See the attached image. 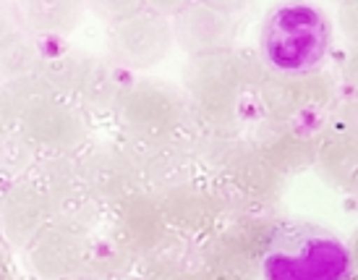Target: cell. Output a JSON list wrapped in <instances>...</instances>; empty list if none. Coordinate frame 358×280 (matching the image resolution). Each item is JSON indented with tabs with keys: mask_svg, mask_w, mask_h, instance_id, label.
<instances>
[{
	"mask_svg": "<svg viewBox=\"0 0 358 280\" xmlns=\"http://www.w3.org/2000/svg\"><path fill=\"white\" fill-rule=\"evenodd\" d=\"M48 204H50L52 225L66 228L71 233H79V236H90L92 230L100 225L102 207H105L84 183H76V186L50 194Z\"/></svg>",
	"mask_w": 358,
	"mask_h": 280,
	"instance_id": "20",
	"label": "cell"
},
{
	"mask_svg": "<svg viewBox=\"0 0 358 280\" xmlns=\"http://www.w3.org/2000/svg\"><path fill=\"white\" fill-rule=\"evenodd\" d=\"M131 71L118 66L115 60H110L108 55H90V66L84 74V81L79 87V97L84 108H90L94 113H118L120 102L126 97V92L131 90Z\"/></svg>",
	"mask_w": 358,
	"mask_h": 280,
	"instance_id": "17",
	"label": "cell"
},
{
	"mask_svg": "<svg viewBox=\"0 0 358 280\" xmlns=\"http://www.w3.org/2000/svg\"><path fill=\"white\" fill-rule=\"evenodd\" d=\"M338 24H340V31H343L350 42L358 45V0H348V3L340 6Z\"/></svg>",
	"mask_w": 358,
	"mask_h": 280,
	"instance_id": "29",
	"label": "cell"
},
{
	"mask_svg": "<svg viewBox=\"0 0 358 280\" xmlns=\"http://www.w3.org/2000/svg\"><path fill=\"white\" fill-rule=\"evenodd\" d=\"M264 55L257 50H220L189 58L183 69V90L189 108L196 115L217 123H238V108L243 97L262 90L269 76Z\"/></svg>",
	"mask_w": 358,
	"mask_h": 280,
	"instance_id": "1",
	"label": "cell"
},
{
	"mask_svg": "<svg viewBox=\"0 0 358 280\" xmlns=\"http://www.w3.org/2000/svg\"><path fill=\"white\" fill-rule=\"evenodd\" d=\"M176 42L170 19L159 16L150 6L129 19L110 24L105 34L108 58L115 60L126 71H147L168 58Z\"/></svg>",
	"mask_w": 358,
	"mask_h": 280,
	"instance_id": "5",
	"label": "cell"
},
{
	"mask_svg": "<svg viewBox=\"0 0 358 280\" xmlns=\"http://www.w3.org/2000/svg\"><path fill=\"white\" fill-rule=\"evenodd\" d=\"M147 3H139V0H94L90 3V8L100 16L102 21H108L110 24H118V21L129 19L134 13H139Z\"/></svg>",
	"mask_w": 358,
	"mask_h": 280,
	"instance_id": "28",
	"label": "cell"
},
{
	"mask_svg": "<svg viewBox=\"0 0 358 280\" xmlns=\"http://www.w3.org/2000/svg\"><path fill=\"white\" fill-rule=\"evenodd\" d=\"M21 29L40 40H63L79 27L84 3L79 0H21L16 6Z\"/></svg>",
	"mask_w": 358,
	"mask_h": 280,
	"instance_id": "18",
	"label": "cell"
},
{
	"mask_svg": "<svg viewBox=\"0 0 358 280\" xmlns=\"http://www.w3.org/2000/svg\"><path fill=\"white\" fill-rule=\"evenodd\" d=\"M42 158V150L29 139V134L21 126H6L3 129V141H0V165L3 176L10 178V183L24 181L31 176Z\"/></svg>",
	"mask_w": 358,
	"mask_h": 280,
	"instance_id": "23",
	"label": "cell"
},
{
	"mask_svg": "<svg viewBox=\"0 0 358 280\" xmlns=\"http://www.w3.org/2000/svg\"><path fill=\"white\" fill-rule=\"evenodd\" d=\"M257 147L275 162V168L282 176L317 168L319 136L303 126H296V123L269 120V131L257 141Z\"/></svg>",
	"mask_w": 358,
	"mask_h": 280,
	"instance_id": "16",
	"label": "cell"
},
{
	"mask_svg": "<svg viewBox=\"0 0 358 280\" xmlns=\"http://www.w3.org/2000/svg\"><path fill=\"white\" fill-rule=\"evenodd\" d=\"M50 225L48 194L29 178L10 183L3 194V230L10 246L29 249V244Z\"/></svg>",
	"mask_w": 358,
	"mask_h": 280,
	"instance_id": "14",
	"label": "cell"
},
{
	"mask_svg": "<svg viewBox=\"0 0 358 280\" xmlns=\"http://www.w3.org/2000/svg\"><path fill=\"white\" fill-rule=\"evenodd\" d=\"M173 233L168 228L159 197L152 191H139L113 207L110 223V246L118 249L126 260L147 262Z\"/></svg>",
	"mask_w": 358,
	"mask_h": 280,
	"instance_id": "6",
	"label": "cell"
},
{
	"mask_svg": "<svg viewBox=\"0 0 358 280\" xmlns=\"http://www.w3.org/2000/svg\"><path fill=\"white\" fill-rule=\"evenodd\" d=\"M257 97L269 120L303 126L308 118H317V115L327 118L332 105L338 102V92L332 79L322 71H308V74L269 71Z\"/></svg>",
	"mask_w": 358,
	"mask_h": 280,
	"instance_id": "4",
	"label": "cell"
},
{
	"mask_svg": "<svg viewBox=\"0 0 358 280\" xmlns=\"http://www.w3.org/2000/svg\"><path fill=\"white\" fill-rule=\"evenodd\" d=\"M42 152H79L87 141V123L66 97H50L19 123Z\"/></svg>",
	"mask_w": 358,
	"mask_h": 280,
	"instance_id": "11",
	"label": "cell"
},
{
	"mask_svg": "<svg viewBox=\"0 0 358 280\" xmlns=\"http://www.w3.org/2000/svg\"><path fill=\"white\" fill-rule=\"evenodd\" d=\"M29 181L48 197L60 189L76 186L81 183V155L79 152H42Z\"/></svg>",
	"mask_w": 358,
	"mask_h": 280,
	"instance_id": "25",
	"label": "cell"
},
{
	"mask_svg": "<svg viewBox=\"0 0 358 280\" xmlns=\"http://www.w3.org/2000/svg\"><path fill=\"white\" fill-rule=\"evenodd\" d=\"M343 81L348 84L353 94H358V45L343 60Z\"/></svg>",
	"mask_w": 358,
	"mask_h": 280,
	"instance_id": "30",
	"label": "cell"
},
{
	"mask_svg": "<svg viewBox=\"0 0 358 280\" xmlns=\"http://www.w3.org/2000/svg\"><path fill=\"white\" fill-rule=\"evenodd\" d=\"M159 204L170 233L178 239L204 241L225 225V212L220 207L212 186H201L199 181L162 194Z\"/></svg>",
	"mask_w": 358,
	"mask_h": 280,
	"instance_id": "10",
	"label": "cell"
},
{
	"mask_svg": "<svg viewBox=\"0 0 358 280\" xmlns=\"http://www.w3.org/2000/svg\"><path fill=\"white\" fill-rule=\"evenodd\" d=\"M257 265H249L243 260L228 257V254H215L204 265V280H257Z\"/></svg>",
	"mask_w": 358,
	"mask_h": 280,
	"instance_id": "27",
	"label": "cell"
},
{
	"mask_svg": "<svg viewBox=\"0 0 358 280\" xmlns=\"http://www.w3.org/2000/svg\"><path fill=\"white\" fill-rule=\"evenodd\" d=\"M87 236L48 225L27 249V262L40 280H71L90 257Z\"/></svg>",
	"mask_w": 358,
	"mask_h": 280,
	"instance_id": "13",
	"label": "cell"
},
{
	"mask_svg": "<svg viewBox=\"0 0 358 280\" xmlns=\"http://www.w3.org/2000/svg\"><path fill=\"white\" fill-rule=\"evenodd\" d=\"M123 147L134 155V160L139 165L144 189L157 194V197L196 181V176H194L196 155L178 136L162 141H141V144L126 141Z\"/></svg>",
	"mask_w": 358,
	"mask_h": 280,
	"instance_id": "8",
	"label": "cell"
},
{
	"mask_svg": "<svg viewBox=\"0 0 358 280\" xmlns=\"http://www.w3.org/2000/svg\"><path fill=\"white\" fill-rule=\"evenodd\" d=\"M332 42L327 13L308 3H282L264 16L259 52L278 74L319 71Z\"/></svg>",
	"mask_w": 358,
	"mask_h": 280,
	"instance_id": "2",
	"label": "cell"
},
{
	"mask_svg": "<svg viewBox=\"0 0 358 280\" xmlns=\"http://www.w3.org/2000/svg\"><path fill=\"white\" fill-rule=\"evenodd\" d=\"M317 170L338 189L358 186V139L329 136L322 131L317 152Z\"/></svg>",
	"mask_w": 358,
	"mask_h": 280,
	"instance_id": "21",
	"label": "cell"
},
{
	"mask_svg": "<svg viewBox=\"0 0 358 280\" xmlns=\"http://www.w3.org/2000/svg\"><path fill=\"white\" fill-rule=\"evenodd\" d=\"M350 249L338 239L314 236L293 249H275L262 272L267 280H348Z\"/></svg>",
	"mask_w": 358,
	"mask_h": 280,
	"instance_id": "7",
	"label": "cell"
},
{
	"mask_svg": "<svg viewBox=\"0 0 358 280\" xmlns=\"http://www.w3.org/2000/svg\"><path fill=\"white\" fill-rule=\"evenodd\" d=\"M220 176H225L236 186V191L246 200L251 210L267 207L269 202L278 200L282 178H285L257 144H246L228 168L220 170Z\"/></svg>",
	"mask_w": 358,
	"mask_h": 280,
	"instance_id": "15",
	"label": "cell"
},
{
	"mask_svg": "<svg viewBox=\"0 0 358 280\" xmlns=\"http://www.w3.org/2000/svg\"><path fill=\"white\" fill-rule=\"evenodd\" d=\"M42 52H45V45L40 42V37L24 31L21 27L6 31L3 45H0V60H3L6 81L34 76L42 63Z\"/></svg>",
	"mask_w": 358,
	"mask_h": 280,
	"instance_id": "22",
	"label": "cell"
},
{
	"mask_svg": "<svg viewBox=\"0 0 358 280\" xmlns=\"http://www.w3.org/2000/svg\"><path fill=\"white\" fill-rule=\"evenodd\" d=\"M324 134L358 139V94L350 92L345 97H338V102L324 118Z\"/></svg>",
	"mask_w": 358,
	"mask_h": 280,
	"instance_id": "26",
	"label": "cell"
},
{
	"mask_svg": "<svg viewBox=\"0 0 358 280\" xmlns=\"http://www.w3.org/2000/svg\"><path fill=\"white\" fill-rule=\"evenodd\" d=\"M126 141H162L178 136L189 118V100L162 79H136L118 108Z\"/></svg>",
	"mask_w": 358,
	"mask_h": 280,
	"instance_id": "3",
	"label": "cell"
},
{
	"mask_svg": "<svg viewBox=\"0 0 358 280\" xmlns=\"http://www.w3.org/2000/svg\"><path fill=\"white\" fill-rule=\"evenodd\" d=\"M55 97L50 87L34 74L3 84V126H19L37 105Z\"/></svg>",
	"mask_w": 358,
	"mask_h": 280,
	"instance_id": "24",
	"label": "cell"
},
{
	"mask_svg": "<svg viewBox=\"0 0 358 280\" xmlns=\"http://www.w3.org/2000/svg\"><path fill=\"white\" fill-rule=\"evenodd\" d=\"M173 34L189 58H199L209 52L230 50L233 21L215 3H186L173 19Z\"/></svg>",
	"mask_w": 358,
	"mask_h": 280,
	"instance_id": "12",
	"label": "cell"
},
{
	"mask_svg": "<svg viewBox=\"0 0 358 280\" xmlns=\"http://www.w3.org/2000/svg\"><path fill=\"white\" fill-rule=\"evenodd\" d=\"M45 52H42V63L37 69L40 76L55 97H66L71 100L73 94H79V87L84 81L87 66H90V55L87 52L71 48L60 40H45Z\"/></svg>",
	"mask_w": 358,
	"mask_h": 280,
	"instance_id": "19",
	"label": "cell"
},
{
	"mask_svg": "<svg viewBox=\"0 0 358 280\" xmlns=\"http://www.w3.org/2000/svg\"><path fill=\"white\" fill-rule=\"evenodd\" d=\"M350 262H353V267H356V272H358V233H356V239H353V244H350Z\"/></svg>",
	"mask_w": 358,
	"mask_h": 280,
	"instance_id": "31",
	"label": "cell"
},
{
	"mask_svg": "<svg viewBox=\"0 0 358 280\" xmlns=\"http://www.w3.org/2000/svg\"><path fill=\"white\" fill-rule=\"evenodd\" d=\"M81 183L102 202L115 207L144 189L141 170L126 147H97L81 158Z\"/></svg>",
	"mask_w": 358,
	"mask_h": 280,
	"instance_id": "9",
	"label": "cell"
}]
</instances>
